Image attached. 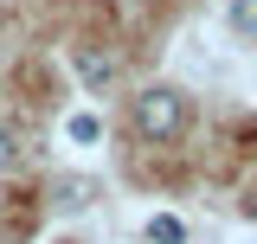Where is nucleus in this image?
<instances>
[{
  "instance_id": "obj_1",
  "label": "nucleus",
  "mask_w": 257,
  "mask_h": 244,
  "mask_svg": "<svg viewBox=\"0 0 257 244\" xmlns=\"http://www.w3.org/2000/svg\"><path fill=\"white\" fill-rule=\"evenodd\" d=\"M128 122H135L142 142H180V135H187V96L174 90V84H155V90L135 96Z\"/></svg>"
},
{
  "instance_id": "obj_2",
  "label": "nucleus",
  "mask_w": 257,
  "mask_h": 244,
  "mask_svg": "<svg viewBox=\"0 0 257 244\" xmlns=\"http://www.w3.org/2000/svg\"><path fill=\"white\" fill-rule=\"evenodd\" d=\"M90 199H96V180H77V174L71 180H52V206L58 212H84Z\"/></svg>"
},
{
  "instance_id": "obj_3",
  "label": "nucleus",
  "mask_w": 257,
  "mask_h": 244,
  "mask_svg": "<svg viewBox=\"0 0 257 244\" xmlns=\"http://www.w3.org/2000/svg\"><path fill=\"white\" fill-rule=\"evenodd\" d=\"M77 77H84L90 90H103V84L116 77V58H103V52H77Z\"/></svg>"
},
{
  "instance_id": "obj_4",
  "label": "nucleus",
  "mask_w": 257,
  "mask_h": 244,
  "mask_svg": "<svg viewBox=\"0 0 257 244\" xmlns=\"http://www.w3.org/2000/svg\"><path fill=\"white\" fill-rule=\"evenodd\" d=\"M187 238V225H180V218L174 212H161V218H148V244H180Z\"/></svg>"
},
{
  "instance_id": "obj_5",
  "label": "nucleus",
  "mask_w": 257,
  "mask_h": 244,
  "mask_svg": "<svg viewBox=\"0 0 257 244\" xmlns=\"http://www.w3.org/2000/svg\"><path fill=\"white\" fill-rule=\"evenodd\" d=\"M231 26H238V32H257V0H231Z\"/></svg>"
},
{
  "instance_id": "obj_6",
  "label": "nucleus",
  "mask_w": 257,
  "mask_h": 244,
  "mask_svg": "<svg viewBox=\"0 0 257 244\" xmlns=\"http://www.w3.org/2000/svg\"><path fill=\"white\" fill-rule=\"evenodd\" d=\"M13 161H20V142H13V129H7V122H0V174H7V167H13Z\"/></svg>"
},
{
  "instance_id": "obj_7",
  "label": "nucleus",
  "mask_w": 257,
  "mask_h": 244,
  "mask_svg": "<svg viewBox=\"0 0 257 244\" xmlns=\"http://www.w3.org/2000/svg\"><path fill=\"white\" fill-rule=\"evenodd\" d=\"M71 142H96V116H71Z\"/></svg>"
},
{
  "instance_id": "obj_8",
  "label": "nucleus",
  "mask_w": 257,
  "mask_h": 244,
  "mask_svg": "<svg viewBox=\"0 0 257 244\" xmlns=\"http://www.w3.org/2000/svg\"><path fill=\"white\" fill-rule=\"evenodd\" d=\"M244 212H251V218H257V180H251V193H244Z\"/></svg>"
}]
</instances>
